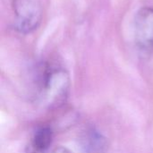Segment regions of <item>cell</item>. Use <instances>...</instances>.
<instances>
[{"label": "cell", "mask_w": 153, "mask_h": 153, "mask_svg": "<svg viewBox=\"0 0 153 153\" xmlns=\"http://www.w3.org/2000/svg\"><path fill=\"white\" fill-rule=\"evenodd\" d=\"M69 85V75L64 68L48 67L40 79V95L50 105L61 103L68 92Z\"/></svg>", "instance_id": "6da1fadb"}, {"label": "cell", "mask_w": 153, "mask_h": 153, "mask_svg": "<svg viewBox=\"0 0 153 153\" xmlns=\"http://www.w3.org/2000/svg\"><path fill=\"white\" fill-rule=\"evenodd\" d=\"M15 28L27 34L35 30L42 20V9L37 0H13Z\"/></svg>", "instance_id": "7a4b0ae2"}, {"label": "cell", "mask_w": 153, "mask_h": 153, "mask_svg": "<svg viewBox=\"0 0 153 153\" xmlns=\"http://www.w3.org/2000/svg\"><path fill=\"white\" fill-rule=\"evenodd\" d=\"M134 36L137 46L144 51H153V7L141 8L134 18Z\"/></svg>", "instance_id": "3957f363"}, {"label": "cell", "mask_w": 153, "mask_h": 153, "mask_svg": "<svg viewBox=\"0 0 153 153\" xmlns=\"http://www.w3.org/2000/svg\"><path fill=\"white\" fill-rule=\"evenodd\" d=\"M78 143L82 153H106L108 150L107 138L92 127L82 132Z\"/></svg>", "instance_id": "277c9868"}, {"label": "cell", "mask_w": 153, "mask_h": 153, "mask_svg": "<svg viewBox=\"0 0 153 153\" xmlns=\"http://www.w3.org/2000/svg\"><path fill=\"white\" fill-rule=\"evenodd\" d=\"M53 142V132L48 126L39 127L33 134L26 153H46Z\"/></svg>", "instance_id": "5b68a950"}, {"label": "cell", "mask_w": 153, "mask_h": 153, "mask_svg": "<svg viewBox=\"0 0 153 153\" xmlns=\"http://www.w3.org/2000/svg\"><path fill=\"white\" fill-rule=\"evenodd\" d=\"M53 153H73L71 151H69L67 148H65V147H57L54 150Z\"/></svg>", "instance_id": "8992f818"}]
</instances>
